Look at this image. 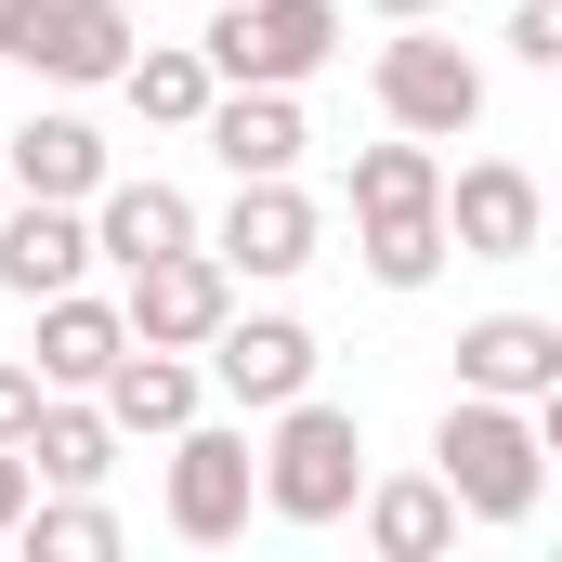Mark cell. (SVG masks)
<instances>
[{"mask_svg":"<svg viewBox=\"0 0 562 562\" xmlns=\"http://www.w3.org/2000/svg\"><path fill=\"white\" fill-rule=\"evenodd\" d=\"M0 196H13V183H0Z\"/></svg>","mask_w":562,"mask_h":562,"instance_id":"29","label":"cell"},{"mask_svg":"<svg viewBox=\"0 0 562 562\" xmlns=\"http://www.w3.org/2000/svg\"><path fill=\"white\" fill-rule=\"evenodd\" d=\"M13 537H26L40 562H105V550H119V510H105L92 484H53V497L13 510Z\"/></svg>","mask_w":562,"mask_h":562,"instance_id":"21","label":"cell"},{"mask_svg":"<svg viewBox=\"0 0 562 562\" xmlns=\"http://www.w3.org/2000/svg\"><path fill=\"white\" fill-rule=\"evenodd\" d=\"M367 13H393V26H406V13H445V0H367Z\"/></svg>","mask_w":562,"mask_h":562,"instance_id":"27","label":"cell"},{"mask_svg":"<svg viewBox=\"0 0 562 562\" xmlns=\"http://www.w3.org/2000/svg\"><path fill=\"white\" fill-rule=\"evenodd\" d=\"M458 393L550 406V393H562V327H550V314H471V327H458Z\"/></svg>","mask_w":562,"mask_h":562,"instance_id":"11","label":"cell"},{"mask_svg":"<svg viewBox=\"0 0 562 562\" xmlns=\"http://www.w3.org/2000/svg\"><path fill=\"white\" fill-rule=\"evenodd\" d=\"M119 353H132L119 301H79V288H53V301H40V353H26V367H40V393H92Z\"/></svg>","mask_w":562,"mask_h":562,"instance_id":"15","label":"cell"},{"mask_svg":"<svg viewBox=\"0 0 562 562\" xmlns=\"http://www.w3.org/2000/svg\"><path fill=\"white\" fill-rule=\"evenodd\" d=\"M26 419H40V367H0V445H26Z\"/></svg>","mask_w":562,"mask_h":562,"instance_id":"25","label":"cell"},{"mask_svg":"<svg viewBox=\"0 0 562 562\" xmlns=\"http://www.w3.org/2000/svg\"><path fill=\"white\" fill-rule=\"evenodd\" d=\"M196 249H210V262H223V276H301V262H314V196H301V183H288V170H262V183H236V210H223V236H196Z\"/></svg>","mask_w":562,"mask_h":562,"instance_id":"8","label":"cell"},{"mask_svg":"<svg viewBox=\"0 0 562 562\" xmlns=\"http://www.w3.org/2000/svg\"><path fill=\"white\" fill-rule=\"evenodd\" d=\"M223 314H236V276H223L210 249H157V262H132V301H119V327L157 340V353H196Z\"/></svg>","mask_w":562,"mask_h":562,"instance_id":"7","label":"cell"},{"mask_svg":"<svg viewBox=\"0 0 562 562\" xmlns=\"http://www.w3.org/2000/svg\"><path fill=\"white\" fill-rule=\"evenodd\" d=\"M353 249H367L380 288H431V276H445V210H380Z\"/></svg>","mask_w":562,"mask_h":562,"instance_id":"23","label":"cell"},{"mask_svg":"<svg viewBox=\"0 0 562 562\" xmlns=\"http://www.w3.org/2000/svg\"><path fill=\"white\" fill-rule=\"evenodd\" d=\"M0 183H13V196H66V210H79V196L105 183V132L53 105V119H26V132L0 144Z\"/></svg>","mask_w":562,"mask_h":562,"instance_id":"16","label":"cell"},{"mask_svg":"<svg viewBox=\"0 0 562 562\" xmlns=\"http://www.w3.org/2000/svg\"><path fill=\"white\" fill-rule=\"evenodd\" d=\"M353 497H367V550H380V562H445V550H458V497H445V471L353 484Z\"/></svg>","mask_w":562,"mask_h":562,"instance_id":"18","label":"cell"},{"mask_svg":"<svg viewBox=\"0 0 562 562\" xmlns=\"http://www.w3.org/2000/svg\"><path fill=\"white\" fill-rule=\"evenodd\" d=\"M26 471H40V484H105V471H119L105 406H92V393H40V419H26Z\"/></svg>","mask_w":562,"mask_h":562,"instance_id":"19","label":"cell"},{"mask_svg":"<svg viewBox=\"0 0 562 562\" xmlns=\"http://www.w3.org/2000/svg\"><path fill=\"white\" fill-rule=\"evenodd\" d=\"M431 471H445L458 524H537V497H550V419L510 406V393H458L431 419Z\"/></svg>","mask_w":562,"mask_h":562,"instance_id":"1","label":"cell"},{"mask_svg":"<svg viewBox=\"0 0 562 562\" xmlns=\"http://www.w3.org/2000/svg\"><path fill=\"white\" fill-rule=\"evenodd\" d=\"M13 66H40V79L92 92V79H119V66H132V13H119V0H26Z\"/></svg>","mask_w":562,"mask_h":562,"instance_id":"9","label":"cell"},{"mask_svg":"<svg viewBox=\"0 0 562 562\" xmlns=\"http://www.w3.org/2000/svg\"><path fill=\"white\" fill-rule=\"evenodd\" d=\"M196 132H210V157H223L236 183H262V170H301V144H314L288 92H236V79H223V92L196 105Z\"/></svg>","mask_w":562,"mask_h":562,"instance_id":"14","label":"cell"},{"mask_svg":"<svg viewBox=\"0 0 562 562\" xmlns=\"http://www.w3.org/2000/svg\"><path fill=\"white\" fill-rule=\"evenodd\" d=\"M92 406H105L119 445H132V431H183V419H196V367H183V353H157V340H132V353L92 380Z\"/></svg>","mask_w":562,"mask_h":562,"instance_id":"17","label":"cell"},{"mask_svg":"<svg viewBox=\"0 0 562 562\" xmlns=\"http://www.w3.org/2000/svg\"><path fill=\"white\" fill-rule=\"evenodd\" d=\"M262 419H276V445H262V510L276 524H340L353 484H367V419L327 406V393H288Z\"/></svg>","mask_w":562,"mask_h":562,"instance_id":"2","label":"cell"},{"mask_svg":"<svg viewBox=\"0 0 562 562\" xmlns=\"http://www.w3.org/2000/svg\"><path fill=\"white\" fill-rule=\"evenodd\" d=\"M119 92H132L144 119H170V132H196V105H210L223 79H210V53H183V40H132V66H119Z\"/></svg>","mask_w":562,"mask_h":562,"instance_id":"20","label":"cell"},{"mask_svg":"<svg viewBox=\"0 0 562 562\" xmlns=\"http://www.w3.org/2000/svg\"><path fill=\"white\" fill-rule=\"evenodd\" d=\"M79 210H92V249H105L119 276H132V262H157V249H196V210H183V183H157V170H144V183H119V170H105Z\"/></svg>","mask_w":562,"mask_h":562,"instance_id":"13","label":"cell"},{"mask_svg":"<svg viewBox=\"0 0 562 562\" xmlns=\"http://www.w3.org/2000/svg\"><path fill=\"white\" fill-rule=\"evenodd\" d=\"M249 497H262V445L249 431H210V419L170 431V537L223 550V537H249Z\"/></svg>","mask_w":562,"mask_h":562,"instance_id":"5","label":"cell"},{"mask_svg":"<svg viewBox=\"0 0 562 562\" xmlns=\"http://www.w3.org/2000/svg\"><path fill=\"white\" fill-rule=\"evenodd\" d=\"M40 497V471H26V445H0V537H13V510Z\"/></svg>","mask_w":562,"mask_h":562,"instance_id":"26","label":"cell"},{"mask_svg":"<svg viewBox=\"0 0 562 562\" xmlns=\"http://www.w3.org/2000/svg\"><path fill=\"white\" fill-rule=\"evenodd\" d=\"M431 196H445V157H431L419 132H393V144L353 157V223H380V210H431Z\"/></svg>","mask_w":562,"mask_h":562,"instance_id":"22","label":"cell"},{"mask_svg":"<svg viewBox=\"0 0 562 562\" xmlns=\"http://www.w3.org/2000/svg\"><path fill=\"white\" fill-rule=\"evenodd\" d=\"M380 119L419 132V144L484 132V66L458 40H431V13H406V40H380Z\"/></svg>","mask_w":562,"mask_h":562,"instance_id":"4","label":"cell"},{"mask_svg":"<svg viewBox=\"0 0 562 562\" xmlns=\"http://www.w3.org/2000/svg\"><path fill=\"white\" fill-rule=\"evenodd\" d=\"M510 53H524V66H562V0H524V13H510Z\"/></svg>","mask_w":562,"mask_h":562,"instance_id":"24","label":"cell"},{"mask_svg":"<svg viewBox=\"0 0 562 562\" xmlns=\"http://www.w3.org/2000/svg\"><path fill=\"white\" fill-rule=\"evenodd\" d=\"M13 26H26V0H0V53H13Z\"/></svg>","mask_w":562,"mask_h":562,"instance_id":"28","label":"cell"},{"mask_svg":"<svg viewBox=\"0 0 562 562\" xmlns=\"http://www.w3.org/2000/svg\"><path fill=\"white\" fill-rule=\"evenodd\" d=\"M79 262H92V223H79L66 196H0V288H13V301L79 288Z\"/></svg>","mask_w":562,"mask_h":562,"instance_id":"12","label":"cell"},{"mask_svg":"<svg viewBox=\"0 0 562 562\" xmlns=\"http://www.w3.org/2000/svg\"><path fill=\"white\" fill-rule=\"evenodd\" d=\"M196 353H210V380H223L236 406H288V393H314V327H301V314H223Z\"/></svg>","mask_w":562,"mask_h":562,"instance_id":"10","label":"cell"},{"mask_svg":"<svg viewBox=\"0 0 562 562\" xmlns=\"http://www.w3.org/2000/svg\"><path fill=\"white\" fill-rule=\"evenodd\" d=\"M431 210H445V249L458 262H537V236H550V196H537L524 157H471Z\"/></svg>","mask_w":562,"mask_h":562,"instance_id":"6","label":"cell"},{"mask_svg":"<svg viewBox=\"0 0 562 562\" xmlns=\"http://www.w3.org/2000/svg\"><path fill=\"white\" fill-rule=\"evenodd\" d=\"M196 53H210V79H236V92H301V79L340 53V0H223Z\"/></svg>","mask_w":562,"mask_h":562,"instance_id":"3","label":"cell"}]
</instances>
